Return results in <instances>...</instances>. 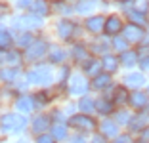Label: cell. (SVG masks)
<instances>
[{"mask_svg":"<svg viewBox=\"0 0 149 143\" xmlns=\"http://www.w3.org/2000/svg\"><path fill=\"white\" fill-rule=\"evenodd\" d=\"M0 128L6 134H19L27 128V118L17 113H6L0 117Z\"/></svg>","mask_w":149,"mask_h":143,"instance_id":"cell-1","label":"cell"},{"mask_svg":"<svg viewBox=\"0 0 149 143\" xmlns=\"http://www.w3.org/2000/svg\"><path fill=\"white\" fill-rule=\"evenodd\" d=\"M27 82L29 84H38V86H46L52 82V69L50 67L38 65L27 73Z\"/></svg>","mask_w":149,"mask_h":143,"instance_id":"cell-2","label":"cell"},{"mask_svg":"<svg viewBox=\"0 0 149 143\" xmlns=\"http://www.w3.org/2000/svg\"><path fill=\"white\" fill-rule=\"evenodd\" d=\"M12 25L19 31L38 29V27H42V17L36 15V13H31V15H17V17H13Z\"/></svg>","mask_w":149,"mask_h":143,"instance_id":"cell-3","label":"cell"},{"mask_svg":"<svg viewBox=\"0 0 149 143\" xmlns=\"http://www.w3.org/2000/svg\"><path fill=\"white\" fill-rule=\"evenodd\" d=\"M69 124L79 132H92L94 128H96L97 122L94 120L90 115H74V117H71Z\"/></svg>","mask_w":149,"mask_h":143,"instance_id":"cell-4","label":"cell"},{"mask_svg":"<svg viewBox=\"0 0 149 143\" xmlns=\"http://www.w3.org/2000/svg\"><path fill=\"white\" fill-rule=\"evenodd\" d=\"M145 36L143 29H141L140 25H136V23H130V25L124 27V33H123V38L126 40L128 44H136V42H141Z\"/></svg>","mask_w":149,"mask_h":143,"instance_id":"cell-5","label":"cell"},{"mask_svg":"<svg viewBox=\"0 0 149 143\" xmlns=\"http://www.w3.org/2000/svg\"><path fill=\"white\" fill-rule=\"evenodd\" d=\"M46 50H48V46H46L44 40H35V42L25 50V57L29 61H36V59H40V57H44Z\"/></svg>","mask_w":149,"mask_h":143,"instance_id":"cell-6","label":"cell"},{"mask_svg":"<svg viewBox=\"0 0 149 143\" xmlns=\"http://www.w3.org/2000/svg\"><path fill=\"white\" fill-rule=\"evenodd\" d=\"M69 92L71 95H84L88 92V82L82 74H73L69 80Z\"/></svg>","mask_w":149,"mask_h":143,"instance_id":"cell-7","label":"cell"},{"mask_svg":"<svg viewBox=\"0 0 149 143\" xmlns=\"http://www.w3.org/2000/svg\"><path fill=\"white\" fill-rule=\"evenodd\" d=\"M128 103L136 109V111H143L149 103V95L140 92V90H136V92H132V94H128Z\"/></svg>","mask_w":149,"mask_h":143,"instance_id":"cell-8","label":"cell"},{"mask_svg":"<svg viewBox=\"0 0 149 143\" xmlns=\"http://www.w3.org/2000/svg\"><path fill=\"white\" fill-rule=\"evenodd\" d=\"M128 124H130L132 132H140V134H141L145 128H149V113H141V111H140L134 118H130Z\"/></svg>","mask_w":149,"mask_h":143,"instance_id":"cell-9","label":"cell"},{"mask_svg":"<svg viewBox=\"0 0 149 143\" xmlns=\"http://www.w3.org/2000/svg\"><path fill=\"white\" fill-rule=\"evenodd\" d=\"M56 31H57V36L63 40H69L71 36L74 35V31H77V27H74L73 21H69V19H61V21L56 25Z\"/></svg>","mask_w":149,"mask_h":143,"instance_id":"cell-10","label":"cell"},{"mask_svg":"<svg viewBox=\"0 0 149 143\" xmlns=\"http://www.w3.org/2000/svg\"><path fill=\"white\" fill-rule=\"evenodd\" d=\"M120 29H123V21H120L118 15H109V17L105 19V27H103L105 35L117 36V33H120Z\"/></svg>","mask_w":149,"mask_h":143,"instance_id":"cell-11","label":"cell"},{"mask_svg":"<svg viewBox=\"0 0 149 143\" xmlns=\"http://www.w3.org/2000/svg\"><path fill=\"white\" fill-rule=\"evenodd\" d=\"M103 27H105V17H101V15H92V17L86 19V29L90 33H94V35L101 33Z\"/></svg>","mask_w":149,"mask_h":143,"instance_id":"cell-12","label":"cell"},{"mask_svg":"<svg viewBox=\"0 0 149 143\" xmlns=\"http://www.w3.org/2000/svg\"><path fill=\"white\" fill-rule=\"evenodd\" d=\"M50 126V117L48 115H38V117L33 120V132L35 134H42V132H46V128Z\"/></svg>","mask_w":149,"mask_h":143,"instance_id":"cell-13","label":"cell"},{"mask_svg":"<svg viewBox=\"0 0 149 143\" xmlns=\"http://www.w3.org/2000/svg\"><path fill=\"white\" fill-rule=\"evenodd\" d=\"M15 107L21 111V113H31L35 109V97H29V95H21L17 101H15Z\"/></svg>","mask_w":149,"mask_h":143,"instance_id":"cell-14","label":"cell"},{"mask_svg":"<svg viewBox=\"0 0 149 143\" xmlns=\"http://www.w3.org/2000/svg\"><path fill=\"white\" fill-rule=\"evenodd\" d=\"M100 130H101V135H103V137H115L117 132H118V126H117V122L103 120L100 124Z\"/></svg>","mask_w":149,"mask_h":143,"instance_id":"cell-15","label":"cell"},{"mask_svg":"<svg viewBox=\"0 0 149 143\" xmlns=\"http://www.w3.org/2000/svg\"><path fill=\"white\" fill-rule=\"evenodd\" d=\"M124 82H126V86L140 88V86H143V84H145V76L141 73H130V74H126Z\"/></svg>","mask_w":149,"mask_h":143,"instance_id":"cell-16","label":"cell"},{"mask_svg":"<svg viewBox=\"0 0 149 143\" xmlns=\"http://www.w3.org/2000/svg\"><path fill=\"white\" fill-rule=\"evenodd\" d=\"M118 61H120L124 67H134V65H136V61H138V53L134 52V50H126V52L120 53Z\"/></svg>","mask_w":149,"mask_h":143,"instance_id":"cell-17","label":"cell"},{"mask_svg":"<svg viewBox=\"0 0 149 143\" xmlns=\"http://www.w3.org/2000/svg\"><path fill=\"white\" fill-rule=\"evenodd\" d=\"M101 67H103L107 73H115V71L118 69V57L105 56V57H103V61H101Z\"/></svg>","mask_w":149,"mask_h":143,"instance_id":"cell-18","label":"cell"},{"mask_svg":"<svg viewBox=\"0 0 149 143\" xmlns=\"http://www.w3.org/2000/svg\"><path fill=\"white\" fill-rule=\"evenodd\" d=\"M111 82L109 74H96V76L92 78V88H96V90H103V88H107Z\"/></svg>","mask_w":149,"mask_h":143,"instance_id":"cell-19","label":"cell"},{"mask_svg":"<svg viewBox=\"0 0 149 143\" xmlns=\"http://www.w3.org/2000/svg\"><path fill=\"white\" fill-rule=\"evenodd\" d=\"M96 111L100 115H109V113H113V103L109 99H105V97H101V99L96 101Z\"/></svg>","mask_w":149,"mask_h":143,"instance_id":"cell-20","label":"cell"},{"mask_svg":"<svg viewBox=\"0 0 149 143\" xmlns=\"http://www.w3.org/2000/svg\"><path fill=\"white\" fill-rule=\"evenodd\" d=\"M19 76V71L10 67V69H2L0 71V80H4V82H15Z\"/></svg>","mask_w":149,"mask_h":143,"instance_id":"cell-21","label":"cell"},{"mask_svg":"<svg viewBox=\"0 0 149 143\" xmlns=\"http://www.w3.org/2000/svg\"><path fill=\"white\" fill-rule=\"evenodd\" d=\"M35 42V40H33V36H31V33H29V31H23V35H19L17 38H15V44H17L19 48H29L31 46V44Z\"/></svg>","mask_w":149,"mask_h":143,"instance_id":"cell-22","label":"cell"},{"mask_svg":"<svg viewBox=\"0 0 149 143\" xmlns=\"http://www.w3.org/2000/svg\"><path fill=\"white\" fill-rule=\"evenodd\" d=\"M33 8H35L36 15H48L50 13V4L46 0H35L33 2Z\"/></svg>","mask_w":149,"mask_h":143,"instance_id":"cell-23","label":"cell"},{"mask_svg":"<svg viewBox=\"0 0 149 143\" xmlns=\"http://www.w3.org/2000/svg\"><path fill=\"white\" fill-rule=\"evenodd\" d=\"M79 107L82 109V115H90L94 109H96V101H92L90 97H82L80 103H79Z\"/></svg>","mask_w":149,"mask_h":143,"instance_id":"cell-24","label":"cell"},{"mask_svg":"<svg viewBox=\"0 0 149 143\" xmlns=\"http://www.w3.org/2000/svg\"><path fill=\"white\" fill-rule=\"evenodd\" d=\"M63 59H65V52H63L61 48L54 46L52 50H50V61H52V63H61Z\"/></svg>","mask_w":149,"mask_h":143,"instance_id":"cell-25","label":"cell"},{"mask_svg":"<svg viewBox=\"0 0 149 143\" xmlns=\"http://www.w3.org/2000/svg\"><path fill=\"white\" fill-rule=\"evenodd\" d=\"M52 135L56 139H65L67 137V126L65 124H54L52 126Z\"/></svg>","mask_w":149,"mask_h":143,"instance_id":"cell-26","label":"cell"},{"mask_svg":"<svg viewBox=\"0 0 149 143\" xmlns=\"http://www.w3.org/2000/svg\"><path fill=\"white\" fill-rule=\"evenodd\" d=\"M73 57L77 61H84L88 57V50H86V46H82V44H79V46H74L73 48Z\"/></svg>","mask_w":149,"mask_h":143,"instance_id":"cell-27","label":"cell"},{"mask_svg":"<svg viewBox=\"0 0 149 143\" xmlns=\"http://www.w3.org/2000/svg\"><path fill=\"white\" fill-rule=\"evenodd\" d=\"M94 6H96L94 0H82V2L77 4V8H74V10H77L79 13H88L90 10H94Z\"/></svg>","mask_w":149,"mask_h":143,"instance_id":"cell-28","label":"cell"},{"mask_svg":"<svg viewBox=\"0 0 149 143\" xmlns=\"http://www.w3.org/2000/svg\"><path fill=\"white\" fill-rule=\"evenodd\" d=\"M10 44H12V35L6 29H0V50L10 48Z\"/></svg>","mask_w":149,"mask_h":143,"instance_id":"cell-29","label":"cell"},{"mask_svg":"<svg viewBox=\"0 0 149 143\" xmlns=\"http://www.w3.org/2000/svg\"><path fill=\"white\" fill-rule=\"evenodd\" d=\"M100 67H101L100 61L90 59V61H86V65H84V71H86L88 74H94V76H96V74H97V69H100Z\"/></svg>","mask_w":149,"mask_h":143,"instance_id":"cell-30","label":"cell"},{"mask_svg":"<svg viewBox=\"0 0 149 143\" xmlns=\"http://www.w3.org/2000/svg\"><path fill=\"white\" fill-rule=\"evenodd\" d=\"M113 46L117 48V50H118L120 53H123V52H126V50H128V42H126L124 38H120V36H115V40H113Z\"/></svg>","mask_w":149,"mask_h":143,"instance_id":"cell-31","label":"cell"},{"mask_svg":"<svg viewBox=\"0 0 149 143\" xmlns=\"http://www.w3.org/2000/svg\"><path fill=\"white\" fill-rule=\"evenodd\" d=\"M130 19L134 23H140V27L141 25H145V23H147V19H145V13H140V12H136V10H134V12H130Z\"/></svg>","mask_w":149,"mask_h":143,"instance_id":"cell-32","label":"cell"},{"mask_svg":"<svg viewBox=\"0 0 149 143\" xmlns=\"http://www.w3.org/2000/svg\"><path fill=\"white\" fill-rule=\"evenodd\" d=\"M6 57H8L10 63H15V65H19V63H21V53H19L17 50H10Z\"/></svg>","mask_w":149,"mask_h":143,"instance_id":"cell-33","label":"cell"},{"mask_svg":"<svg viewBox=\"0 0 149 143\" xmlns=\"http://www.w3.org/2000/svg\"><path fill=\"white\" fill-rule=\"evenodd\" d=\"M136 12L147 13L149 12V2H145V0H138V2H136Z\"/></svg>","mask_w":149,"mask_h":143,"instance_id":"cell-34","label":"cell"},{"mask_svg":"<svg viewBox=\"0 0 149 143\" xmlns=\"http://www.w3.org/2000/svg\"><path fill=\"white\" fill-rule=\"evenodd\" d=\"M115 99L117 101H120V103H123V101H128V95H126V90H124V88H117V92H115Z\"/></svg>","mask_w":149,"mask_h":143,"instance_id":"cell-35","label":"cell"},{"mask_svg":"<svg viewBox=\"0 0 149 143\" xmlns=\"http://www.w3.org/2000/svg\"><path fill=\"white\" fill-rule=\"evenodd\" d=\"M36 143H56V137L54 135H46V134H40Z\"/></svg>","mask_w":149,"mask_h":143,"instance_id":"cell-36","label":"cell"},{"mask_svg":"<svg viewBox=\"0 0 149 143\" xmlns=\"http://www.w3.org/2000/svg\"><path fill=\"white\" fill-rule=\"evenodd\" d=\"M12 2L17 6V8H29V6H31L35 0H12Z\"/></svg>","mask_w":149,"mask_h":143,"instance_id":"cell-37","label":"cell"},{"mask_svg":"<svg viewBox=\"0 0 149 143\" xmlns=\"http://www.w3.org/2000/svg\"><path fill=\"white\" fill-rule=\"evenodd\" d=\"M115 143H134V139H132L130 135H118V137L115 139Z\"/></svg>","mask_w":149,"mask_h":143,"instance_id":"cell-38","label":"cell"},{"mask_svg":"<svg viewBox=\"0 0 149 143\" xmlns=\"http://www.w3.org/2000/svg\"><path fill=\"white\" fill-rule=\"evenodd\" d=\"M94 46H96V48H94V52H101V53L107 52V42H97V44H94Z\"/></svg>","mask_w":149,"mask_h":143,"instance_id":"cell-39","label":"cell"},{"mask_svg":"<svg viewBox=\"0 0 149 143\" xmlns=\"http://www.w3.org/2000/svg\"><path fill=\"white\" fill-rule=\"evenodd\" d=\"M118 122H123V124H128V122H130V115L128 113H118Z\"/></svg>","mask_w":149,"mask_h":143,"instance_id":"cell-40","label":"cell"},{"mask_svg":"<svg viewBox=\"0 0 149 143\" xmlns=\"http://www.w3.org/2000/svg\"><path fill=\"white\" fill-rule=\"evenodd\" d=\"M140 67H141L143 71H149V56L141 57V61H140Z\"/></svg>","mask_w":149,"mask_h":143,"instance_id":"cell-41","label":"cell"},{"mask_svg":"<svg viewBox=\"0 0 149 143\" xmlns=\"http://www.w3.org/2000/svg\"><path fill=\"white\" fill-rule=\"evenodd\" d=\"M90 143H107V139L103 137V135H96V137H94Z\"/></svg>","mask_w":149,"mask_h":143,"instance_id":"cell-42","label":"cell"},{"mask_svg":"<svg viewBox=\"0 0 149 143\" xmlns=\"http://www.w3.org/2000/svg\"><path fill=\"white\" fill-rule=\"evenodd\" d=\"M67 143H86L84 141V137H80V135H77V137H73V139H69Z\"/></svg>","mask_w":149,"mask_h":143,"instance_id":"cell-43","label":"cell"},{"mask_svg":"<svg viewBox=\"0 0 149 143\" xmlns=\"http://www.w3.org/2000/svg\"><path fill=\"white\" fill-rule=\"evenodd\" d=\"M6 12H8V8H6V6H0V15H4Z\"/></svg>","mask_w":149,"mask_h":143,"instance_id":"cell-44","label":"cell"},{"mask_svg":"<svg viewBox=\"0 0 149 143\" xmlns=\"http://www.w3.org/2000/svg\"><path fill=\"white\" fill-rule=\"evenodd\" d=\"M15 143H27V141H25V139H19V141H15Z\"/></svg>","mask_w":149,"mask_h":143,"instance_id":"cell-45","label":"cell"},{"mask_svg":"<svg viewBox=\"0 0 149 143\" xmlns=\"http://www.w3.org/2000/svg\"><path fill=\"white\" fill-rule=\"evenodd\" d=\"M0 57H2V52H0Z\"/></svg>","mask_w":149,"mask_h":143,"instance_id":"cell-46","label":"cell"}]
</instances>
